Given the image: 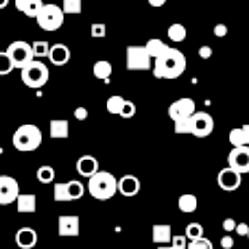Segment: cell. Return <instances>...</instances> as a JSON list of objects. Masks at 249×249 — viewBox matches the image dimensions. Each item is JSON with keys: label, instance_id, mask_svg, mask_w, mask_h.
<instances>
[{"label": "cell", "instance_id": "1", "mask_svg": "<svg viewBox=\"0 0 249 249\" xmlns=\"http://www.w3.org/2000/svg\"><path fill=\"white\" fill-rule=\"evenodd\" d=\"M153 77L155 79H177L186 72V55L177 48L168 46L158 59L153 61Z\"/></svg>", "mask_w": 249, "mask_h": 249}, {"label": "cell", "instance_id": "2", "mask_svg": "<svg viewBox=\"0 0 249 249\" xmlns=\"http://www.w3.org/2000/svg\"><path fill=\"white\" fill-rule=\"evenodd\" d=\"M88 193L99 201H109L118 193V179L107 171H99L88 179Z\"/></svg>", "mask_w": 249, "mask_h": 249}, {"label": "cell", "instance_id": "3", "mask_svg": "<svg viewBox=\"0 0 249 249\" xmlns=\"http://www.w3.org/2000/svg\"><path fill=\"white\" fill-rule=\"evenodd\" d=\"M13 146L22 153H29V151H35L39 149L42 144V131H39L37 124H20V127L13 131V138H11Z\"/></svg>", "mask_w": 249, "mask_h": 249}, {"label": "cell", "instance_id": "4", "mask_svg": "<svg viewBox=\"0 0 249 249\" xmlns=\"http://www.w3.org/2000/svg\"><path fill=\"white\" fill-rule=\"evenodd\" d=\"M35 20H37V24L42 31L53 33V31H59L61 26H64L66 11H64V7H57V4H44L39 16L35 18Z\"/></svg>", "mask_w": 249, "mask_h": 249}, {"label": "cell", "instance_id": "5", "mask_svg": "<svg viewBox=\"0 0 249 249\" xmlns=\"http://www.w3.org/2000/svg\"><path fill=\"white\" fill-rule=\"evenodd\" d=\"M48 81V66L39 59H33L29 66L22 68V83L26 88H33V90H39L44 88Z\"/></svg>", "mask_w": 249, "mask_h": 249}, {"label": "cell", "instance_id": "6", "mask_svg": "<svg viewBox=\"0 0 249 249\" xmlns=\"http://www.w3.org/2000/svg\"><path fill=\"white\" fill-rule=\"evenodd\" d=\"M4 55L11 59V64L16 66V68H24V66H29L31 61L35 59V53H33V44H26L22 42V39H18V42H11L7 46V51H4Z\"/></svg>", "mask_w": 249, "mask_h": 249}, {"label": "cell", "instance_id": "7", "mask_svg": "<svg viewBox=\"0 0 249 249\" xmlns=\"http://www.w3.org/2000/svg\"><path fill=\"white\" fill-rule=\"evenodd\" d=\"M153 57L146 46H129L127 48V68L129 70H153Z\"/></svg>", "mask_w": 249, "mask_h": 249}, {"label": "cell", "instance_id": "8", "mask_svg": "<svg viewBox=\"0 0 249 249\" xmlns=\"http://www.w3.org/2000/svg\"><path fill=\"white\" fill-rule=\"evenodd\" d=\"M241 181H243V173H238L236 168H232V166L221 168L219 175H216V184H219V188L228 190V193H234V190L241 188Z\"/></svg>", "mask_w": 249, "mask_h": 249}, {"label": "cell", "instance_id": "9", "mask_svg": "<svg viewBox=\"0 0 249 249\" xmlns=\"http://www.w3.org/2000/svg\"><path fill=\"white\" fill-rule=\"evenodd\" d=\"M20 197V184L11 175H0V206L18 201Z\"/></svg>", "mask_w": 249, "mask_h": 249}, {"label": "cell", "instance_id": "10", "mask_svg": "<svg viewBox=\"0 0 249 249\" xmlns=\"http://www.w3.org/2000/svg\"><path fill=\"white\" fill-rule=\"evenodd\" d=\"M214 131V118L208 112H195L193 116V136L195 138H208Z\"/></svg>", "mask_w": 249, "mask_h": 249}, {"label": "cell", "instance_id": "11", "mask_svg": "<svg viewBox=\"0 0 249 249\" xmlns=\"http://www.w3.org/2000/svg\"><path fill=\"white\" fill-rule=\"evenodd\" d=\"M195 112H197V109H195L193 99H177L175 103L168 105V118H171L173 123L181 121V118H190Z\"/></svg>", "mask_w": 249, "mask_h": 249}, {"label": "cell", "instance_id": "12", "mask_svg": "<svg viewBox=\"0 0 249 249\" xmlns=\"http://www.w3.org/2000/svg\"><path fill=\"white\" fill-rule=\"evenodd\" d=\"M228 166L236 168L238 173H249V146H234L228 155Z\"/></svg>", "mask_w": 249, "mask_h": 249}, {"label": "cell", "instance_id": "13", "mask_svg": "<svg viewBox=\"0 0 249 249\" xmlns=\"http://www.w3.org/2000/svg\"><path fill=\"white\" fill-rule=\"evenodd\" d=\"M57 232H59V236H66V238L79 236V232H81V221H79V216H74V214H64V216H59V225H57Z\"/></svg>", "mask_w": 249, "mask_h": 249}, {"label": "cell", "instance_id": "14", "mask_svg": "<svg viewBox=\"0 0 249 249\" xmlns=\"http://www.w3.org/2000/svg\"><path fill=\"white\" fill-rule=\"evenodd\" d=\"M101 168H99V160L94 158V155H81V158L77 160V173L81 177H88L90 179L92 175H96Z\"/></svg>", "mask_w": 249, "mask_h": 249}, {"label": "cell", "instance_id": "15", "mask_svg": "<svg viewBox=\"0 0 249 249\" xmlns=\"http://www.w3.org/2000/svg\"><path fill=\"white\" fill-rule=\"evenodd\" d=\"M37 241H39V236L33 228H20L16 232V245L20 249H33L37 245Z\"/></svg>", "mask_w": 249, "mask_h": 249}, {"label": "cell", "instance_id": "16", "mask_svg": "<svg viewBox=\"0 0 249 249\" xmlns=\"http://www.w3.org/2000/svg\"><path fill=\"white\" fill-rule=\"evenodd\" d=\"M118 193L123 197H136L140 193V179L136 175H123L118 179Z\"/></svg>", "mask_w": 249, "mask_h": 249}, {"label": "cell", "instance_id": "17", "mask_svg": "<svg viewBox=\"0 0 249 249\" xmlns=\"http://www.w3.org/2000/svg\"><path fill=\"white\" fill-rule=\"evenodd\" d=\"M46 59L51 61L53 66H66L70 61V48L66 46V44H53Z\"/></svg>", "mask_w": 249, "mask_h": 249}, {"label": "cell", "instance_id": "18", "mask_svg": "<svg viewBox=\"0 0 249 249\" xmlns=\"http://www.w3.org/2000/svg\"><path fill=\"white\" fill-rule=\"evenodd\" d=\"M13 4H16L18 11L24 13L26 18H37L44 7L42 0H13Z\"/></svg>", "mask_w": 249, "mask_h": 249}, {"label": "cell", "instance_id": "19", "mask_svg": "<svg viewBox=\"0 0 249 249\" xmlns=\"http://www.w3.org/2000/svg\"><path fill=\"white\" fill-rule=\"evenodd\" d=\"M151 234H153V243L155 245H168V243L173 241V230L168 223H158L153 225V230H151Z\"/></svg>", "mask_w": 249, "mask_h": 249}, {"label": "cell", "instance_id": "20", "mask_svg": "<svg viewBox=\"0 0 249 249\" xmlns=\"http://www.w3.org/2000/svg\"><path fill=\"white\" fill-rule=\"evenodd\" d=\"M232 146H249V123L243 127H234L228 136Z\"/></svg>", "mask_w": 249, "mask_h": 249}, {"label": "cell", "instance_id": "21", "mask_svg": "<svg viewBox=\"0 0 249 249\" xmlns=\"http://www.w3.org/2000/svg\"><path fill=\"white\" fill-rule=\"evenodd\" d=\"M48 129H51V138H55V140H64V138L70 136V124L66 118H55V121H51Z\"/></svg>", "mask_w": 249, "mask_h": 249}, {"label": "cell", "instance_id": "22", "mask_svg": "<svg viewBox=\"0 0 249 249\" xmlns=\"http://www.w3.org/2000/svg\"><path fill=\"white\" fill-rule=\"evenodd\" d=\"M18 212H22V214H31V212H35V206H37V199H35V195L31 193H20V197H18Z\"/></svg>", "mask_w": 249, "mask_h": 249}, {"label": "cell", "instance_id": "23", "mask_svg": "<svg viewBox=\"0 0 249 249\" xmlns=\"http://www.w3.org/2000/svg\"><path fill=\"white\" fill-rule=\"evenodd\" d=\"M177 206H179V210L184 212V214H193V212L197 210L199 201H197V197H195V195L186 193V195H181V197H179V201H177Z\"/></svg>", "mask_w": 249, "mask_h": 249}, {"label": "cell", "instance_id": "24", "mask_svg": "<svg viewBox=\"0 0 249 249\" xmlns=\"http://www.w3.org/2000/svg\"><path fill=\"white\" fill-rule=\"evenodd\" d=\"M166 35H168V39H171V42L179 44V42H184V39L188 37V31H186V26H184V24H179V22H175V24H171V26H168Z\"/></svg>", "mask_w": 249, "mask_h": 249}, {"label": "cell", "instance_id": "25", "mask_svg": "<svg viewBox=\"0 0 249 249\" xmlns=\"http://www.w3.org/2000/svg\"><path fill=\"white\" fill-rule=\"evenodd\" d=\"M92 72H94V77L101 79V81H109V77H112L114 68H112V64H109V61L103 59V61H96L94 68H92Z\"/></svg>", "mask_w": 249, "mask_h": 249}, {"label": "cell", "instance_id": "26", "mask_svg": "<svg viewBox=\"0 0 249 249\" xmlns=\"http://www.w3.org/2000/svg\"><path fill=\"white\" fill-rule=\"evenodd\" d=\"M66 186H68V193H70V199H72V201H77V199H81L83 195H86V186L77 179L66 181Z\"/></svg>", "mask_w": 249, "mask_h": 249}, {"label": "cell", "instance_id": "27", "mask_svg": "<svg viewBox=\"0 0 249 249\" xmlns=\"http://www.w3.org/2000/svg\"><path fill=\"white\" fill-rule=\"evenodd\" d=\"M144 46L149 48L151 57H153V59H158V57L162 55V53H164V51H166V48H168V44H164L162 39H155V37H153V39H149V42H146Z\"/></svg>", "mask_w": 249, "mask_h": 249}, {"label": "cell", "instance_id": "28", "mask_svg": "<svg viewBox=\"0 0 249 249\" xmlns=\"http://www.w3.org/2000/svg\"><path fill=\"white\" fill-rule=\"evenodd\" d=\"M124 101H127V99H123V96H109L107 103H105V107H107L109 114H116V116H121V112H123V107H124Z\"/></svg>", "mask_w": 249, "mask_h": 249}, {"label": "cell", "instance_id": "29", "mask_svg": "<svg viewBox=\"0 0 249 249\" xmlns=\"http://www.w3.org/2000/svg\"><path fill=\"white\" fill-rule=\"evenodd\" d=\"M55 177H57V173L53 166H39L37 168V179L42 181V184H55Z\"/></svg>", "mask_w": 249, "mask_h": 249}, {"label": "cell", "instance_id": "30", "mask_svg": "<svg viewBox=\"0 0 249 249\" xmlns=\"http://www.w3.org/2000/svg\"><path fill=\"white\" fill-rule=\"evenodd\" d=\"M61 7H64L66 13L77 16V13L83 11V0H61Z\"/></svg>", "mask_w": 249, "mask_h": 249}, {"label": "cell", "instance_id": "31", "mask_svg": "<svg viewBox=\"0 0 249 249\" xmlns=\"http://www.w3.org/2000/svg\"><path fill=\"white\" fill-rule=\"evenodd\" d=\"M186 236L188 241H197V238H203V225L201 223H188L186 225Z\"/></svg>", "mask_w": 249, "mask_h": 249}, {"label": "cell", "instance_id": "32", "mask_svg": "<svg viewBox=\"0 0 249 249\" xmlns=\"http://www.w3.org/2000/svg\"><path fill=\"white\" fill-rule=\"evenodd\" d=\"M53 197H55V201H72V199H70V193H68V186L66 184H55L53 186Z\"/></svg>", "mask_w": 249, "mask_h": 249}, {"label": "cell", "instance_id": "33", "mask_svg": "<svg viewBox=\"0 0 249 249\" xmlns=\"http://www.w3.org/2000/svg\"><path fill=\"white\" fill-rule=\"evenodd\" d=\"M33 53H35V59H44V57H48V53H51V44L44 42V39L33 42Z\"/></svg>", "mask_w": 249, "mask_h": 249}, {"label": "cell", "instance_id": "34", "mask_svg": "<svg viewBox=\"0 0 249 249\" xmlns=\"http://www.w3.org/2000/svg\"><path fill=\"white\" fill-rule=\"evenodd\" d=\"M193 116L181 118V121H175V133H193Z\"/></svg>", "mask_w": 249, "mask_h": 249}, {"label": "cell", "instance_id": "35", "mask_svg": "<svg viewBox=\"0 0 249 249\" xmlns=\"http://www.w3.org/2000/svg\"><path fill=\"white\" fill-rule=\"evenodd\" d=\"M188 249H214V245L203 236V238H197V241H188Z\"/></svg>", "mask_w": 249, "mask_h": 249}, {"label": "cell", "instance_id": "36", "mask_svg": "<svg viewBox=\"0 0 249 249\" xmlns=\"http://www.w3.org/2000/svg\"><path fill=\"white\" fill-rule=\"evenodd\" d=\"M136 116V103H131V101H124V107L121 112V118H133Z\"/></svg>", "mask_w": 249, "mask_h": 249}, {"label": "cell", "instance_id": "37", "mask_svg": "<svg viewBox=\"0 0 249 249\" xmlns=\"http://www.w3.org/2000/svg\"><path fill=\"white\" fill-rule=\"evenodd\" d=\"M0 59H2V66H0V74H9L13 68H16V66L11 64V59H9L4 53H0Z\"/></svg>", "mask_w": 249, "mask_h": 249}, {"label": "cell", "instance_id": "38", "mask_svg": "<svg viewBox=\"0 0 249 249\" xmlns=\"http://www.w3.org/2000/svg\"><path fill=\"white\" fill-rule=\"evenodd\" d=\"M92 37H96V39L105 37V24H101V22H94V24H92Z\"/></svg>", "mask_w": 249, "mask_h": 249}, {"label": "cell", "instance_id": "39", "mask_svg": "<svg viewBox=\"0 0 249 249\" xmlns=\"http://www.w3.org/2000/svg\"><path fill=\"white\" fill-rule=\"evenodd\" d=\"M221 247H223V249H232V247H234V238L230 236V232L225 234L223 238H221Z\"/></svg>", "mask_w": 249, "mask_h": 249}, {"label": "cell", "instance_id": "40", "mask_svg": "<svg viewBox=\"0 0 249 249\" xmlns=\"http://www.w3.org/2000/svg\"><path fill=\"white\" fill-rule=\"evenodd\" d=\"M236 221H234V219H225L223 221V230H225V232H236Z\"/></svg>", "mask_w": 249, "mask_h": 249}, {"label": "cell", "instance_id": "41", "mask_svg": "<svg viewBox=\"0 0 249 249\" xmlns=\"http://www.w3.org/2000/svg\"><path fill=\"white\" fill-rule=\"evenodd\" d=\"M214 35H216V37H225V35H228V26H225V24H216L214 26Z\"/></svg>", "mask_w": 249, "mask_h": 249}, {"label": "cell", "instance_id": "42", "mask_svg": "<svg viewBox=\"0 0 249 249\" xmlns=\"http://www.w3.org/2000/svg\"><path fill=\"white\" fill-rule=\"evenodd\" d=\"M199 57H201V59H210V57H212V48L210 46H201V48H199Z\"/></svg>", "mask_w": 249, "mask_h": 249}, {"label": "cell", "instance_id": "43", "mask_svg": "<svg viewBox=\"0 0 249 249\" xmlns=\"http://www.w3.org/2000/svg\"><path fill=\"white\" fill-rule=\"evenodd\" d=\"M74 116H77V121H86V118H88V109L86 107H77V109H74Z\"/></svg>", "mask_w": 249, "mask_h": 249}, {"label": "cell", "instance_id": "44", "mask_svg": "<svg viewBox=\"0 0 249 249\" xmlns=\"http://www.w3.org/2000/svg\"><path fill=\"white\" fill-rule=\"evenodd\" d=\"M236 234H241V236H247V234H249V225L247 223H238L236 225Z\"/></svg>", "mask_w": 249, "mask_h": 249}, {"label": "cell", "instance_id": "45", "mask_svg": "<svg viewBox=\"0 0 249 249\" xmlns=\"http://www.w3.org/2000/svg\"><path fill=\"white\" fill-rule=\"evenodd\" d=\"M149 4H151V7H155V9H160V7H164V4H166V0H149Z\"/></svg>", "mask_w": 249, "mask_h": 249}, {"label": "cell", "instance_id": "46", "mask_svg": "<svg viewBox=\"0 0 249 249\" xmlns=\"http://www.w3.org/2000/svg\"><path fill=\"white\" fill-rule=\"evenodd\" d=\"M158 249H188V247H177L173 243H168V245H158Z\"/></svg>", "mask_w": 249, "mask_h": 249}, {"label": "cell", "instance_id": "47", "mask_svg": "<svg viewBox=\"0 0 249 249\" xmlns=\"http://www.w3.org/2000/svg\"><path fill=\"white\" fill-rule=\"evenodd\" d=\"M4 4H7V0H0V7H4Z\"/></svg>", "mask_w": 249, "mask_h": 249}, {"label": "cell", "instance_id": "48", "mask_svg": "<svg viewBox=\"0 0 249 249\" xmlns=\"http://www.w3.org/2000/svg\"><path fill=\"white\" fill-rule=\"evenodd\" d=\"M247 238H249V234H247Z\"/></svg>", "mask_w": 249, "mask_h": 249}]
</instances>
